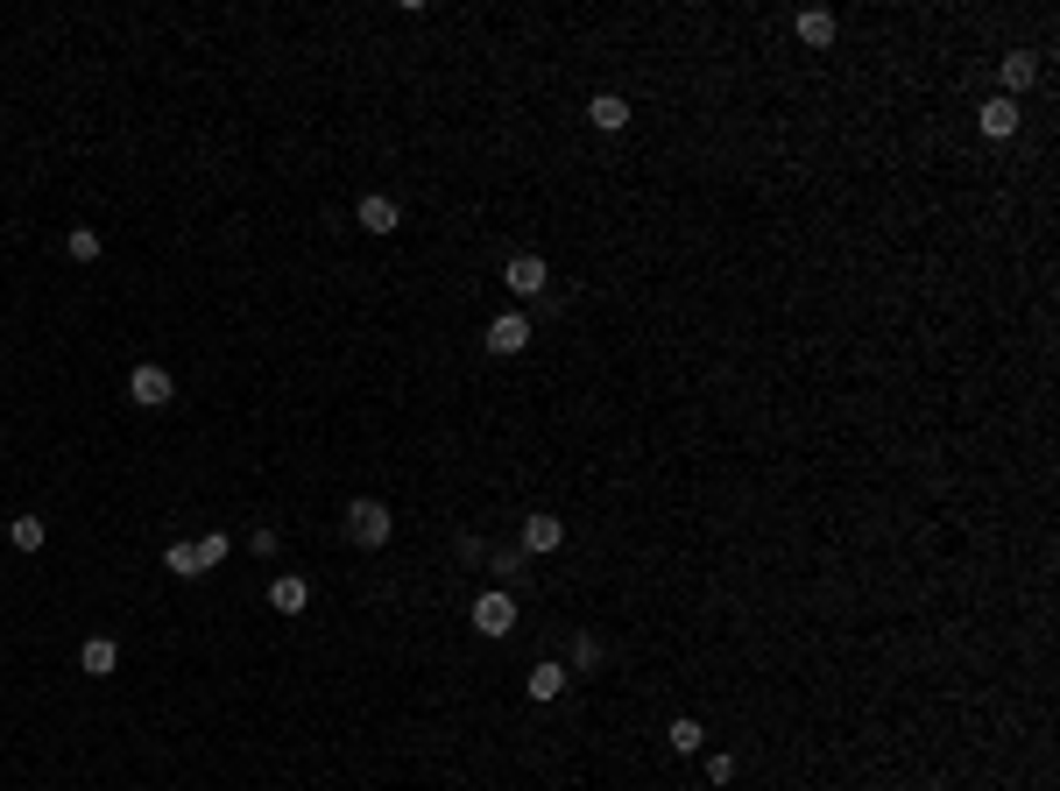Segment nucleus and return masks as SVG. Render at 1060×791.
Returning a JSON list of instances; mask_svg holds the SVG:
<instances>
[{
	"mask_svg": "<svg viewBox=\"0 0 1060 791\" xmlns=\"http://www.w3.org/2000/svg\"><path fill=\"white\" fill-rule=\"evenodd\" d=\"M347 537H354L361 551L390 544V537H396V516H390V502H376V495H354V502H347Z\"/></svg>",
	"mask_w": 1060,
	"mask_h": 791,
	"instance_id": "obj_1",
	"label": "nucleus"
},
{
	"mask_svg": "<svg viewBox=\"0 0 1060 791\" xmlns=\"http://www.w3.org/2000/svg\"><path fill=\"white\" fill-rule=\"evenodd\" d=\"M128 396H134V403H142V410H163V403H170V396H177V382H170V368H156V361H142V368H134V375H128Z\"/></svg>",
	"mask_w": 1060,
	"mask_h": 791,
	"instance_id": "obj_2",
	"label": "nucleus"
},
{
	"mask_svg": "<svg viewBox=\"0 0 1060 791\" xmlns=\"http://www.w3.org/2000/svg\"><path fill=\"white\" fill-rule=\"evenodd\" d=\"M474 630H481V636H510L516 630V601H510V594H481V601H474Z\"/></svg>",
	"mask_w": 1060,
	"mask_h": 791,
	"instance_id": "obj_3",
	"label": "nucleus"
},
{
	"mask_svg": "<svg viewBox=\"0 0 1060 791\" xmlns=\"http://www.w3.org/2000/svg\"><path fill=\"white\" fill-rule=\"evenodd\" d=\"M502 283H510V297H537V290L551 283V268H545V255H510Z\"/></svg>",
	"mask_w": 1060,
	"mask_h": 791,
	"instance_id": "obj_4",
	"label": "nucleus"
},
{
	"mask_svg": "<svg viewBox=\"0 0 1060 791\" xmlns=\"http://www.w3.org/2000/svg\"><path fill=\"white\" fill-rule=\"evenodd\" d=\"M354 219H361L368 233H396V227H403V205L390 199V191H368V199L354 205Z\"/></svg>",
	"mask_w": 1060,
	"mask_h": 791,
	"instance_id": "obj_5",
	"label": "nucleus"
},
{
	"mask_svg": "<svg viewBox=\"0 0 1060 791\" xmlns=\"http://www.w3.org/2000/svg\"><path fill=\"white\" fill-rule=\"evenodd\" d=\"M531 347V319L524 311H502L496 325H488V353H524Z\"/></svg>",
	"mask_w": 1060,
	"mask_h": 791,
	"instance_id": "obj_6",
	"label": "nucleus"
},
{
	"mask_svg": "<svg viewBox=\"0 0 1060 791\" xmlns=\"http://www.w3.org/2000/svg\"><path fill=\"white\" fill-rule=\"evenodd\" d=\"M976 128L990 134V142H1011V134H1019V99H982V107H976Z\"/></svg>",
	"mask_w": 1060,
	"mask_h": 791,
	"instance_id": "obj_7",
	"label": "nucleus"
},
{
	"mask_svg": "<svg viewBox=\"0 0 1060 791\" xmlns=\"http://www.w3.org/2000/svg\"><path fill=\"white\" fill-rule=\"evenodd\" d=\"M565 544V524L551 510H531L524 516V551H537V559H545V551H559Z\"/></svg>",
	"mask_w": 1060,
	"mask_h": 791,
	"instance_id": "obj_8",
	"label": "nucleus"
},
{
	"mask_svg": "<svg viewBox=\"0 0 1060 791\" xmlns=\"http://www.w3.org/2000/svg\"><path fill=\"white\" fill-rule=\"evenodd\" d=\"M834 28H842V22H834V8H799L793 36L806 43V50H827V43H834Z\"/></svg>",
	"mask_w": 1060,
	"mask_h": 791,
	"instance_id": "obj_9",
	"label": "nucleus"
},
{
	"mask_svg": "<svg viewBox=\"0 0 1060 791\" xmlns=\"http://www.w3.org/2000/svg\"><path fill=\"white\" fill-rule=\"evenodd\" d=\"M269 608H276V615H305V608H311V587L297 573H276V579H269Z\"/></svg>",
	"mask_w": 1060,
	"mask_h": 791,
	"instance_id": "obj_10",
	"label": "nucleus"
},
{
	"mask_svg": "<svg viewBox=\"0 0 1060 791\" xmlns=\"http://www.w3.org/2000/svg\"><path fill=\"white\" fill-rule=\"evenodd\" d=\"M587 121L602 128V134H622V128H630V99H622V93H594L587 99Z\"/></svg>",
	"mask_w": 1060,
	"mask_h": 791,
	"instance_id": "obj_11",
	"label": "nucleus"
},
{
	"mask_svg": "<svg viewBox=\"0 0 1060 791\" xmlns=\"http://www.w3.org/2000/svg\"><path fill=\"white\" fill-rule=\"evenodd\" d=\"M997 79H1004V99H1019V93H1025V85H1033V79H1039V57H1025V50H1011V57H1004V64H997Z\"/></svg>",
	"mask_w": 1060,
	"mask_h": 791,
	"instance_id": "obj_12",
	"label": "nucleus"
},
{
	"mask_svg": "<svg viewBox=\"0 0 1060 791\" xmlns=\"http://www.w3.org/2000/svg\"><path fill=\"white\" fill-rule=\"evenodd\" d=\"M79 664H85V679H107V671L121 664V644H114V636H93V644L79 650Z\"/></svg>",
	"mask_w": 1060,
	"mask_h": 791,
	"instance_id": "obj_13",
	"label": "nucleus"
},
{
	"mask_svg": "<svg viewBox=\"0 0 1060 791\" xmlns=\"http://www.w3.org/2000/svg\"><path fill=\"white\" fill-rule=\"evenodd\" d=\"M524 685H531V699H559V693H565V664H551V658H545V664H531V679H524Z\"/></svg>",
	"mask_w": 1060,
	"mask_h": 791,
	"instance_id": "obj_14",
	"label": "nucleus"
},
{
	"mask_svg": "<svg viewBox=\"0 0 1060 791\" xmlns=\"http://www.w3.org/2000/svg\"><path fill=\"white\" fill-rule=\"evenodd\" d=\"M665 742H671V750H679V756H693L700 742H707V728H700V721H686V714H679V721L665 728Z\"/></svg>",
	"mask_w": 1060,
	"mask_h": 791,
	"instance_id": "obj_15",
	"label": "nucleus"
},
{
	"mask_svg": "<svg viewBox=\"0 0 1060 791\" xmlns=\"http://www.w3.org/2000/svg\"><path fill=\"white\" fill-rule=\"evenodd\" d=\"M8 537H14V551H43V537H50V530H43V516H14Z\"/></svg>",
	"mask_w": 1060,
	"mask_h": 791,
	"instance_id": "obj_16",
	"label": "nucleus"
},
{
	"mask_svg": "<svg viewBox=\"0 0 1060 791\" xmlns=\"http://www.w3.org/2000/svg\"><path fill=\"white\" fill-rule=\"evenodd\" d=\"M163 565H170L177 579H199L205 573V565H199V544H170V551H163Z\"/></svg>",
	"mask_w": 1060,
	"mask_h": 791,
	"instance_id": "obj_17",
	"label": "nucleus"
},
{
	"mask_svg": "<svg viewBox=\"0 0 1060 791\" xmlns=\"http://www.w3.org/2000/svg\"><path fill=\"white\" fill-rule=\"evenodd\" d=\"M64 248H71V262H99V233H93V227H71Z\"/></svg>",
	"mask_w": 1060,
	"mask_h": 791,
	"instance_id": "obj_18",
	"label": "nucleus"
},
{
	"mask_svg": "<svg viewBox=\"0 0 1060 791\" xmlns=\"http://www.w3.org/2000/svg\"><path fill=\"white\" fill-rule=\"evenodd\" d=\"M199 565L213 573V565H227V530H205L199 537Z\"/></svg>",
	"mask_w": 1060,
	"mask_h": 791,
	"instance_id": "obj_19",
	"label": "nucleus"
},
{
	"mask_svg": "<svg viewBox=\"0 0 1060 791\" xmlns=\"http://www.w3.org/2000/svg\"><path fill=\"white\" fill-rule=\"evenodd\" d=\"M594 664H602V644H594V636H580V644H573V671H594Z\"/></svg>",
	"mask_w": 1060,
	"mask_h": 791,
	"instance_id": "obj_20",
	"label": "nucleus"
},
{
	"mask_svg": "<svg viewBox=\"0 0 1060 791\" xmlns=\"http://www.w3.org/2000/svg\"><path fill=\"white\" fill-rule=\"evenodd\" d=\"M453 551H460L467 565H481V559H488V544H481V537H453Z\"/></svg>",
	"mask_w": 1060,
	"mask_h": 791,
	"instance_id": "obj_21",
	"label": "nucleus"
},
{
	"mask_svg": "<svg viewBox=\"0 0 1060 791\" xmlns=\"http://www.w3.org/2000/svg\"><path fill=\"white\" fill-rule=\"evenodd\" d=\"M736 778V756H707V784H728Z\"/></svg>",
	"mask_w": 1060,
	"mask_h": 791,
	"instance_id": "obj_22",
	"label": "nucleus"
}]
</instances>
